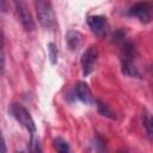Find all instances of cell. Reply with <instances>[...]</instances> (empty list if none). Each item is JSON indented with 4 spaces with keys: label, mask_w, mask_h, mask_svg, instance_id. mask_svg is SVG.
<instances>
[{
    "label": "cell",
    "mask_w": 153,
    "mask_h": 153,
    "mask_svg": "<svg viewBox=\"0 0 153 153\" xmlns=\"http://www.w3.org/2000/svg\"><path fill=\"white\" fill-rule=\"evenodd\" d=\"M10 114H11V116H12L17 122H19L31 135H33V134L36 133V124H35V121H33V118L31 117L30 112L26 110V108H24L22 104H18V103L11 104V106H10Z\"/></svg>",
    "instance_id": "2"
},
{
    "label": "cell",
    "mask_w": 153,
    "mask_h": 153,
    "mask_svg": "<svg viewBox=\"0 0 153 153\" xmlns=\"http://www.w3.org/2000/svg\"><path fill=\"white\" fill-rule=\"evenodd\" d=\"M5 49H4V33L0 27V76L5 73Z\"/></svg>",
    "instance_id": "14"
},
{
    "label": "cell",
    "mask_w": 153,
    "mask_h": 153,
    "mask_svg": "<svg viewBox=\"0 0 153 153\" xmlns=\"http://www.w3.org/2000/svg\"><path fill=\"white\" fill-rule=\"evenodd\" d=\"M142 123H143V127H145V129H146V133H147L148 139L152 140V135H153L152 124H153V121H152L151 114H148V112H145V114H143V116H142Z\"/></svg>",
    "instance_id": "12"
},
{
    "label": "cell",
    "mask_w": 153,
    "mask_h": 153,
    "mask_svg": "<svg viewBox=\"0 0 153 153\" xmlns=\"http://www.w3.org/2000/svg\"><path fill=\"white\" fill-rule=\"evenodd\" d=\"M71 94L73 96L74 99H78V100H80L81 103H84L86 105H90V104H92L94 102L93 96H92V92H91V88L84 81L76 82L75 86H74V88L72 90Z\"/></svg>",
    "instance_id": "6"
},
{
    "label": "cell",
    "mask_w": 153,
    "mask_h": 153,
    "mask_svg": "<svg viewBox=\"0 0 153 153\" xmlns=\"http://www.w3.org/2000/svg\"><path fill=\"white\" fill-rule=\"evenodd\" d=\"M98 59V49L96 45H90L81 55L80 63H81V69L82 74L87 76L94 68V63Z\"/></svg>",
    "instance_id": "4"
},
{
    "label": "cell",
    "mask_w": 153,
    "mask_h": 153,
    "mask_svg": "<svg viewBox=\"0 0 153 153\" xmlns=\"http://www.w3.org/2000/svg\"><path fill=\"white\" fill-rule=\"evenodd\" d=\"M82 43V36L79 31H75V30H69L67 33H66V44L67 47L74 51L76 49L80 48Z\"/></svg>",
    "instance_id": "8"
},
{
    "label": "cell",
    "mask_w": 153,
    "mask_h": 153,
    "mask_svg": "<svg viewBox=\"0 0 153 153\" xmlns=\"http://www.w3.org/2000/svg\"><path fill=\"white\" fill-rule=\"evenodd\" d=\"M53 146H54L55 151L61 152V153H66V152L69 151V145H68V142H67L66 140L61 139V137H56V139H54V141H53Z\"/></svg>",
    "instance_id": "13"
},
{
    "label": "cell",
    "mask_w": 153,
    "mask_h": 153,
    "mask_svg": "<svg viewBox=\"0 0 153 153\" xmlns=\"http://www.w3.org/2000/svg\"><path fill=\"white\" fill-rule=\"evenodd\" d=\"M47 48H48V56H49V60L51 62V65H55L59 60V49L56 47V44L54 42H49L47 44Z\"/></svg>",
    "instance_id": "10"
},
{
    "label": "cell",
    "mask_w": 153,
    "mask_h": 153,
    "mask_svg": "<svg viewBox=\"0 0 153 153\" xmlns=\"http://www.w3.org/2000/svg\"><path fill=\"white\" fill-rule=\"evenodd\" d=\"M7 11V2L6 0H0V13H5Z\"/></svg>",
    "instance_id": "16"
},
{
    "label": "cell",
    "mask_w": 153,
    "mask_h": 153,
    "mask_svg": "<svg viewBox=\"0 0 153 153\" xmlns=\"http://www.w3.org/2000/svg\"><path fill=\"white\" fill-rule=\"evenodd\" d=\"M6 151H7V147H6L5 139H4V135L1 133V129H0V152H6Z\"/></svg>",
    "instance_id": "15"
},
{
    "label": "cell",
    "mask_w": 153,
    "mask_h": 153,
    "mask_svg": "<svg viewBox=\"0 0 153 153\" xmlns=\"http://www.w3.org/2000/svg\"><path fill=\"white\" fill-rule=\"evenodd\" d=\"M87 25L91 29V31L99 37L105 36L109 30L108 20L103 16H90L87 18Z\"/></svg>",
    "instance_id": "7"
},
{
    "label": "cell",
    "mask_w": 153,
    "mask_h": 153,
    "mask_svg": "<svg viewBox=\"0 0 153 153\" xmlns=\"http://www.w3.org/2000/svg\"><path fill=\"white\" fill-rule=\"evenodd\" d=\"M33 4L39 24L44 29H53L55 25V16L50 0H33Z\"/></svg>",
    "instance_id": "1"
},
{
    "label": "cell",
    "mask_w": 153,
    "mask_h": 153,
    "mask_svg": "<svg viewBox=\"0 0 153 153\" xmlns=\"http://www.w3.org/2000/svg\"><path fill=\"white\" fill-rule=\"evenodd\" d=\"M12 1H13L18 19L22 23V25L24 26V29L27 31H32L35 29V22H33L32 14H31L25 0H12Z\"/></svg>",
    "instance_id": "3"
},
{
    "label": "cell",
    "mask_w": 153,
    "mask_h": 153,
    "mask_svg": "<svg viewBox=\"0 0 153 153\" xmlns=\"http://www.w3.org/2000/svg\"><path fill=\"white\" fill-rule=\"evenodd\" d=\"M97 108H98V112H99L102 116L108 117V118H111V120H115V118H116V116H115V114L111 111V109H110L106 104H104L103 102L97 100Z\"/></svg>",
    "instance_id": "11"
},
{
    "label": "cell",
    "mask_w": 153,
    "mask_h": 153,
    "mask_svg": "<svg viewBox=\"0 0 153 153\" xmlns=\"http://www.w3.org/2000/svg\"><path fill=\"white\" fill-rule=\"evenodd\" d=\"M128 14L131 17L137 18L141 23H149L152 19V14H151V5L146 1L143 2H137L134 6H131L128 10Z\"/></svg>",
    "instance_id": "5"
},
{
    "label": "cell",
    "mask_w": 153,
    "mask_h": 153,
    "mask_svg": "<svg viewBox=\"0 0 153 153\" xmlns=\"http://www.w3.org/2000/svg\"><path fill=\"white\" fill-rule=\"evenodd\" d=\"M122 73L128 75V76H139L137 68L133 63L131 59L123 57V61H122Z\"/></svg>",
    "instance_id": "9"
}]
</instances>
